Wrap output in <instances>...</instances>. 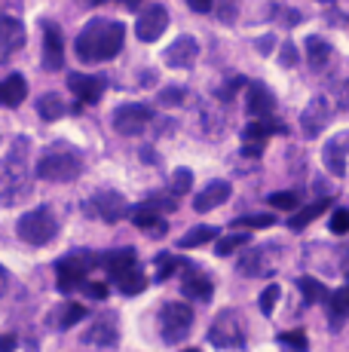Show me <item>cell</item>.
<instances>
[{"instance_id":"1","label":"cell","mask_w":349,"mask_h":352,"mask_svg":"<svg viewBox=\"0 0 349 352\" xmlns=\"http://www.w3.org/2000/svg\"><path fill=\"white\" fill-rule=\"evenodd\" d=\"M126 40V25L123 22H102V19H92L83 31L77 34V58L80 62H107L123 50Z\"/></svg>"},{"instance_id":"2","label":"cell","mask_w":349,"mask_h":352,"mask_svg":"<svg viewBox=\"0 0 349 352\" xmlns=\"http://www.w3.org/2000/svg\"><path fill=\"white\" fill-rule=\"evenodd\" d=\"M28 138H16L10 147V157L0 162V206H19L25 196H31V175H28Z\"/></svg>"},{"instance_id":"3","label":"cell","mask_w":349,"mask_h":352,"mask_svg":"<svg viewBox=\"0 0 349 352\" xmlns=\"http://www.w3.org/2000/svg\"><path fill=\"white\" fill-rule=\"evenodd\" d=\"M83 172V153L68 141L49 144L37 160V178L43 181H74Z\"/></svg>"},{"instance_id":"4","label":"cell","mask_w":349,"mask_h":352,"mask_svg":"<svg viewBox=\"0 0 349 352\" xmlns=\"http://www.w3.org/2000/svg\"><path fill=\"white\" fill-rule=\"evenodd\" d=\"M16 233H19V239L28 242V245H49L58 236V221H56V214H52V208L40 206L19 218Z\"/></svg>"},{"instance_id":"5","label":"cell","mask_w":349,"mask_h":352,"mask_svg":"<svg viewBox=\"0 0 349 352\" xmlns=\"http://www.w3.org/2000/svg\"><path fill=\"white\" fill-rule=\"evenodd\" d=\"M98 263V254L92 252H71L65 257L56 261V282H58V291L62 294H71V291L83 288L86 285V276L89 270Z\"/></svg>"},{"instance_id":"6","label":"cell","mask_w":349,"mask_h":352,"mask_svg":"<svg viewBox=\"0 0 349 352\" xmlns=\"http://www.w3.org/2000/svg\"><path fill=\"white\" fill-rule=\"evenodd\" d=\"M209 340L218 349H245V324L236 309H224L214 316L209 328Z\"/></svg>"},{"instance_id":"7","label":"cell","mask_w":349,"mask_h":352,"mask_svg":"<svg viewBox=\"0 0 349 352\" xmlns=\"http://www.w3.org/2000/svg\"><path fill=\"white\" fill-rule=\"evenodd\" d=\"M193 328V309L187 303H166L159 309V334L166 343H181Z\"/></svg>"},{"instance_id":"8","label":"cell","mask_w":349,"mask_h":352,"mask_svg":"<svg viewBox=\"0 0 349 352\" xmlns=\"http://www.w3.org/2000/svg\"><path fill=\"white\" fill-rule=\"evenodd\" d=\"M83 212L86 218H95V221H104V224H117V221L126 218V199L123 193L117 190H98L95 196L83 202Z\"/></svg>"},{"instance_id":"9","label":"cell","mask_w":349,"mask_h":352,"mask_svg":"<svg viewBox=\"0 0 349 352\" xmlns=\"http://www.w3.org/2000/svg\"><path fill=\"white\" fill-rule=\"evenodd\" d=\"M276 257H282L279 245H260V248H248L239 261V273L245 276H270L276 270Z\"/></svg>"},{"instance_id":"10","label":"cell","mask_w":349,"mask_h":352,"mask_svg":"<svg viewBox=\"0 0 349 352\" xmlns=\"http://www.w3.org/2000/svg\"><path fill=\"white\" fill-rule=\"evenodd\" d=\"M153 120L150 107L147 104H123L117 107V113H113V129H117L120 135H141L147 129V123Z\"/></svg>"},{"instance_id":"11","label":"cell","mask_w":349,"mask_h":352,"mask_svg":"<svg viewBox=\"0 0 349 352\" xmlns=\"http://www.w3.org/2000/svg\"><path fill=\"white\" fill-rule=\"evenodd\" d=\"M104 77H95V74H68V89L74 92V98H77V104H98L104 96Z\"/></svg>"},{"instance_id":"12","label":"cell","mask_w":349,"mask_h":352,"mask_svg":"<svg viewBox=\"0 0 349 352\" xmlns=\"http://www.w3.org/2000/svg\"><path fill=\"white\" fill-rule=\"evenodd\" d=\"M166 28H169V12H166V6H159V3H153L150 10H144L135 22V34H138V40H144V43L159 40Z\"/></svg>"},{"instance_id":"13","label":"cell","mask_w":349,"mask_h":352,"mask_svg":"<svg viewBox=\"0 0 349 352\" xmlns=\"http://www.w3.org/2000/svg\"><path fill=\"white\" fill-rule=\"evenodd\" d=\"M346 153H349V132L334 135V138H328L325 147H322V162H325V168L334 178H344L346 175Z\"/></svg>"},{"instance_id":"14","label":"cell","mask_w":349,"mask_h":352,"mask_svg":"<svg viewBox=\"0 0 349 352\" xmlns=\"http://www.w3.org/2000/svg\"><path fill=\"white\" fill-rule=\"evenodd\" d=\"M65 65V40L56 22H43V71H62Z\"/></svg>"},{"instance_id":"15","label":"cell","mask_w":349,"mask_h":352,"mask_svg":"<svg viewBox=\"0 0 349 352\" xmlns=\"http://www.w3.org/2000/svg\"><path fill=\"white\" fill-rule=\"evenodd\" d=\"M98 267L107 270L111 282H117L120 276L138 270V254H135V248H113V252L98 254Z\"/></svg>"},{"instance_id":"16","label":"cell","mask_w":349,"mask_h":352,"mask_svg":"<svg viewBox=\"0 0 349 352\" xmlns=\"http://www.w3.org/2000/svg\"><path fill=\"white\" fill-rule=\"evenodd\" d=\"M331 123V101L325 96H315L310 104H306V111L300 113V126H304V132L315 138V135H322V129Z\"/></svg>"},{"instance_id":"17","label":"cell","mask_w":349,"mask_h":352,"mask_svg":"<svg viewBox=\"0 0 349 352\" xmlns=\"http://www.w3.org/2000/svg\"><path fill=\"white\" fill-rule=\"evenodd\" d=\"M248 96H245V111L251 113L254 120H264V117H273L276 111V96L267 89L264 83H248L245 86Z\"/></svg>"},{"instance_id":"18","label":"cell","mask_w":349,"mask_h":352,"mask_svg":"<svg viewBox=\"0 0 349 352\" xmlns=\"http://www.w3.org/2000/svg\"><path fill=\"white\" fill-rule=\"evenodd\" d=\"M184 279H181V291H184V297H190V300H209L214 294V285L212 279L203 273V270L190 267V263H184Z\"/></svg>"},{"instance_id":"19","label":"cell","mask_w":349,"mask_h":352,"mask_svg":"<svg viewBox=\"0 0 349 352\" xmlns=\"http://www.w3.org/2000/svg\"><path fill=\"white\" fill-rule=\"evenodd\" d=\"M25 46V25L12 16H0V58H10Z\"/></svg>"},{"instance_id":"20","label":"cell","mask_w":349,"mask_h":352,"mask_svg":"<svg viewBox=\"0 0 349 352\" xmlns=\"http://www.w3.org/2000/svg\"><path fill=\"white\" fill-rule=\"evenodd\" d=\"M132 224L141 227L144 233H150L153 239H159V236L169 233V224L159 218V212L150 206V202H141V206L132 208Z\"/></svg>"},{"instance_id":"21","label":"cell","mask_w":349,"mask_h":352,"mask_svg":"<svg viewBox=\"0 0 349 352\" xmlns=\"http://www.w3.org/2000/svg\"><path fill=\"white\" fill-rule=\"evenodd\" d=\"M230 193H233V187L227 184V181H209V184L199 190L196 199H193V208H196V212H212V208L224 206V202L230 199Z\"/></svg>"},{"instance_id":"22","label":"cell","mask_w":349,"mask_h":352,"mask_svg":"<svg viewBox=\"0 0 349 352\" xmlns=\"http://www.w3.org/2000/svg\"><path fill=\"white\" fill-rule=\"evenodd\" d=\"M199 58V43L193 37H178L174 43L166 50V62L172 67H193V62Z\"/></svg>"},{"instance_id":"23","label":"cell","mask_w":349,"mask_h":352,"mask_svg":"<svg viewBox=\"0 0 349 352\" xmlns=\"http://www.w3.org/2000/svg\"><path fill=\"white\" fill-rule=\"evenodd\" d=\"M89 346H98V349H111V346H117V322H113V316H104L102 322H95L89 331H86V337H83Z\"/></svg>"},{"instance_id":"24","label":"cell","mask_w":349,"mask_h":352,"mask_svg":"<svg viewBox=\"0 0 349 352\" xmlns=\"http://www.w3.org/2000/svg\"><path fill=\"white\" fill-rule=\"evenodd\" d=\"M83 319H86V309L80 307V303H62V307H56L49 316H46V322L58 331H71L74 324L83 322Z\"/></svg>"},{"instance_id":"25","label":"cell","mask_w":349,"mask_h":352,"mask_svg":"<svg viewBox=\"0 0 349 352\" xmlns=\"http://www.w3.org/2000/svg\"><path fill=\"white\" fill-rule=\"evenodd\" d=\"M28 96V83H25L22 74H10V77L0 83V104L3 107H19Z\"/></svg>"},{"instance_id":"26","label":"cell","mask_w":349,"mask_h":352,"mask_svg":"<svg viewBox=\"0 0 349 352\" xmlns=\"http://www.w3.org/2000/svg\"><path fill=\"white\" fill-rule=\"evenodd\" d=\"M288 129L282 126V123H276L273 117H264V120H254V123H248L245 129H243V138L245 141H264L267 144V138L270 135H285Z\"/></svg>"},{"instance_id":"27","label":"cell","mask_w":349,"mask_h":352,"mask_svg":"<svg viewBox=\"0 0 349 352\" xmlns=\"http://www.w3.org/2000/svg\"><path fill=\"white\" fill-rule=\"evenodd\" d=\"M37 113L46 123H52V120H62L65 113H68V107H65V98L58 96V92H49V96H43L37 101Z\"/></svg>"},{"instance_id":"28","label":"cell","mask_w":349,"mask_h":352,"mask_svg":"<svg viewBox=\"0 0 349 352\" xmlns=\"http://www.w3.org/2000/svg\"><path fill=\"white\" fill-rule=\"evenodd\" d=\"M331 208V199H322V202H313V206H306L304 212H297L294 218H288V230H304L306 224H313L315 218H322V212H328Z\"/></svg>"},{"instance_id":"29","label":"cell","mask_w":349,"mask_h":352,"mask_svg":"<svg viewBox=\"0 0 349 352\" xmlns=\"http://www.w3.org/2000/svg\"><path fill=\"white\" fill-rule=\"evenodd\" d=\"M306 56H310V65L319 71V67H325V62L331 58V43L322 37H306Z\"/></svg>"},{"instance_id":"30","label":"cell","mask_w":349,"mask_h":352,"mask_svg":"<svg viewBox=\"0 0 349 352\" xmlns=\"http://www.w3.org/2000/svg\"><path fill=\"white\" fill-rule=\"evenodd\" d=\"M120 291H123L126 297H135V294H141V291L147 288V276L141 273V267L138 270H132V273H126V276H120L117 282H113Z\"/></svg>"},{"instance_id":"31","label":"cell","mask_w":349,"mask_h":352,"mask_svg":"<svg viewBox=\"0 0 349 352\" xmlns=\"http://www.w3.org/2000/svg\"><path fill=\"white\" fill-rule=\"evenodd\" d=\"M214 236H218V230L214 227H193V230H187L184 236L178 239V248H196V245H205V242H212Z\"/></svg>"},{"instance_id":"32","label":"cell","mask_w":349,"mask_h":352,"mask_svg":"<svg viewBox=\"0 0 349 352\" xmlns=\"http://www.w3.org/2000/svg\"><path fill=\"white\" fill-rule=\"evenodd\" d=\"M297 291L304 294V303H319L328 297V288L322 285L319 279H313V276H300L297 279Z\"/></svg>"},{"instance_id":"33","label":"cell","mask_w":349,"mask_h":352,"mask_svg":"<svg viewBox=\"0 0 349 352\" xmlns=\"http://www.w3.org/2000/svg\"><path fill=\"white\" fill-rule=\"evenodd\" d=\"M157 276H153V279L157 282H166V279H172L174 273H178L181 267H184V261H181V257H174V254H169V252H163V254H157Z\"/></svg>"},{"instance_id":"34","label":"cell","mask_w":349,"mask_h":352,"mask_svg":"<svg viewBox=\"0 0 349 352\" xmlns=\"http://www.w3.org/2000/svg\"><path fill=\"white\" fill-rule=\"evenodd\" d=\"M267 206L279 208V212H291V208L300 206V193L297 190H279V193H270L267 196Z\"/></svg>"},{"instance_id":"35","label":"cell","mask_w":349,"mask_h":352,"mask_svg":"<svg viewBox=\"0 0 349 352\" xmlns=\"http://www.w3.org/2000/svg\"><path fill=\"white\" fill-rule=\"evenodd\" d=\"M248 239H251L248 233H230V236H221V239L214 242V252H218L221 257H224V254H233L236 248L248 245Z\"/></svg>"},{"instance_id":"36","label":"cell","mask_w":349,"mask_h":352,"mask_svg":"<svg viewBox=\"0 0 349 352\" xmlns=\"http://www.w3.org/2000/svg\"><path fill=\"white\" fill-rule=\"evenodd\" d=\"M276 224V218H273V212H267V214H245V218H236L233 221V227L236 230H267V227H273Z\"/></svg>"},{"instance_id":"37","label":"cell","mask_w":349,"mask_h":352,"mask_svg":"<svg viewBox=\"0 0 349 352\" xmlns=\"http://www.w3.org/2000/svg\"><path fill=\"white\" fill-rule=\"evenodd\" d=\"M331 316H334V322H340L349 316V285L331 294Z\"/></svg>"},{"instance_id":"38","label":"cell","mask_w":349,"mask_h":352,"mask_svg":"<svg viewBox=\"0 0 349 352\" xmlns=\"http://www.w3.org/2000/svg\"><path fill=\"white\" fill-rule=\"evenodd\" d=\"M279 343L294 352H306L310 349V340H306L304 331H285V334H279Z\"/></svg>"},{"instance_id":"39","label":"cell","mask_w":349,"mask_h":352,"mask_svg":"<svg viewBox=\"0 0 349 352\" xmlns=\"http://www.w3.org/2000/svg\"><path fill=\"white\" fill-rule=\"evenodd\" d=\"M193 187V172L190 168H174L172 172V196H181Z\"/></svg>"},{"instance_id":"40","label":"cell","mask_w":349,"mask_h":352,"mask_svg":"<svg viewBox=\"0 0 349 352\" xmlns=\"http://www.w3.org/2000/svg\"><path fill=\"white\" fill-rule=\"evenodd\" d=\"M239 6H243V0H221V3H218V19L224 25H236Z\"/></svg>"},{"instance_id":"41","label":"cell","mask_w":349,"mask_h":352,"mask_svg":"<svg viewBox=\"0 0 349 352\" xmlns=\"http://www.w3.org/2000/svg\"><path fill=\"white\" fill-rule=\"evenodd\" d=\"M279 297H282V288H279V285H267L264 294H260V300H258L260 313H264V316H273V307L279 303Z\"/></svg>"},{"instance_id":"42","label":"cell","mask_w":349,"mask_h":352,"mask_svg":"<svg viewBox=\"0 0 349 352\" xmlns=\"http://www.w3.org/2000/svg\"><path fill=\"white\" fill-rule=\"evenodd\" d=\"M328 227H331V233L346 236L349 233V208H337V212L331 214V221H328Z\"/></svg>"},{"instance_id":"43","label":"cell","mask_w":349,"mask_h":352,"mask_svg":"<svg viewBox=\"0 0 349 352\" xmlns=\"http://www.w3.org/2000/svg\"><path fill=\"white\" fill-rule=\"evenodd\" d=\"M243 86H248V80H245V77H233L230 83H224V86L218 89V98H221V101H230L239 89H243Z\"/></svg>"},{"instance_id":"44","label":"cell","mask_w":349,"mask_h":352,"mask_svg":"<svg viewBox=\"0 0 349 352\" xmlns=\"http://www.w3.org/2000/svg\"><path fill=\"white\" fill-rule=\"evenodd\" d=\"M181 101H184V89H181V86H169V89L159 92V104H163V107L181 104Z\"/></svg>"},{"instance_id":"45","label":"cell","mask_w":349,"mask_h":352,"mask_svg":"<svg viewBox=\"0 0 349 352\" xmlns=\"http://www.w3.org/2000/svg\"><path fill=\"white\" fill-rule=\"evenodd\" d=\"M279 62H282V67H294V65H297V46H294V43H282Z\"/></svg>"},{"instance_id":"46","label":"cell","mask_w":349,"mask_h":352,"mask_svg":"<svg viewBox=\"0 0 349 352\" xmlns=\"http://www.w3.org/2000/svg\"><path fill=\"white\" fill-rule=\"evenodd\" d=\"M83 291L92 297V300H104V297H107V285H104V282H86Z\"/></svg>"},{"instance_id":"47","label":"cell","mask_w":349,"mask_h":352,"mask_svg":"<svg viewBox=\"0 0 349 352\" xmlns=\"http://www.w3.org/2000/svg\"><path fill=\"white\" fill-rule=\"evenodd\" d=\"M260 153H264V141H243V157L258 160Z\"/></svg>"},{"instance_id":"48","label":"cell","mask_w":349,"mask_h":352,"mask_svg":"<svg viewBox=\"0 0 349 352\" xmlns=\"http://www.w3.org/2000/svg\"><path fill=\"white\" fill-rule=\"evenodd\" d=\"M150 206L157 208V212H174V196H153Z\"/></svg>"},{"instance_id":"49","label":"cell","mask_w":349,"mask_h":352,"mask_svg":"<svg viewBox=\"0 0 349 352\" xmlns=\"http://www.w3.org/2000/svg\"><path fill=\"white\" fill-rule=\"evenodd\" d=\"M187 6H190L193 12H209L214 6V0H187Z\"/></svg>"},{"instance_id":"50","label":"cell","mask_w":349,"mask_h":352,"mask_svg":"<svg viewBox=\"0 0 349 352\" xmlns=\"http://www.w3.org/2000/svg\"><path fill=\"white\" fill-rule=\"evenodd\" d=\"M141 160H144L147 166H157V162H159V153L150 151V147H141Z\"/></svg>"},{"instance_id":"51","label":"cell","mask_w":349,"mask_h":352,"mask_svg":"<svg viewBox=\"0 0 349 352\" xmlns=\"http://www.w3.org/2000/svg\"><path fill=\"white\" fill-rule=\"evenodd\" d=\"M273 46H276V37H260V40H258V50L264 52V56H270Z\"/></svg>"},{"instance_id":"52","label":"cell","mask_w":349,"mask_h":352,"mask_svg":"<svg viewBox=\"0 0 349 352\" xmlns=\"http://www.w3.org/2000/svg\"><path fill=\"white\" fill-rule=\"evenodd\" d=\"M0 352H16V337H12V334L0 337Z\"/></svg>"},{"instance_id":"53","label":"cell","mask_w":349,"mask_h":352,"mask_svg":"<svg viewBox=\"0 0 349 352\" xmlns=\"http://www.w3.org/2000/svg\"><path fill=\"white\" fill-rule=\"evenodd\" d=\"M6 285H10V273H6V270L0 267V297L6 294Z\"/></svg>"},{"instance_id":"54","label":"cell","mask_w":349,"mask_h":352,"mask_svg":"<svg viewBox=\"0 0 349 352\" xmlns=\"http://www.w3.org/2000/svg\"><path fill=\"white\" fill-rule=\"evenodd\" d=\"M153 80H157V71H144V74H141V83H153Z\"/></svg>"},{"instance_id":"55","label":"cell","mask_w":349,"mask_h":352,"mask_svg":"<svg viewBox=\"0 0 349 352\" xmlns=\"http://www.w3.org/2000/svg\"><path fill=\"white\" fill-rule=\"evenodd\" d=\"M141 3H144V0H123V6H126V10H138Z\"/></svg>"},{"instance_id":"56","label":"cell","mask_w":349,"mask_h":352,"mask_svg":"<svg viewBox=\"0 0 349 352\" xmlns=\"http://www.w3.org/2000/svg\"><path fill=\"white\" fill-rule=\"evenodd\" d=\"M340 104H344V107H349V83L344 86V96H340Z\"/></svg>"},{"instance_id":"57","label":"cell","mask_w":349,"mask_h":352,"mask_svg":"<svg viewBox=\"0 0 349 352\" xmlns=\"http://www.w3.org/2000/svg\"><path fill=\"white\" fill-rule=\"evenodd\" d=\"M319 3H331V0H319Z\"/></svg>"},{"instance_id":"58","label":"cell","mask_w":349,"mask_h":352,"mask_svg":"<svg viewBox=\"0 0 349 352\" xmlns=\"http://www.w3.org/2000/svg\"><path fill=\"white\" fill-rule=\"evenodd\" d=\"M184 352H199V349H184Z\"/></svg>"}]
</instances>
